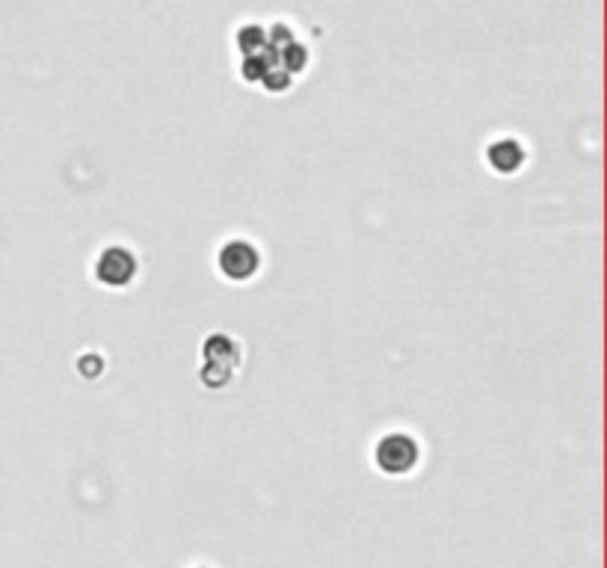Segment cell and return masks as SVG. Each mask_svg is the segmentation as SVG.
Wrapping results in <instances>:
<instances>
[{
    "mask_svg": "<svg viewBox=\"0 0 607 568\" xmlns=\"http://www.w3.org/2000/svg\"><path fill=\"white\" fill-rule=\"evenodd\" d=\"M264 42H267V39H264V30H261L258 24L243 27V30H240V36H237V45L243 48V54H246V57H249V54H258L261 48H267Z\"/></svg>",
    "mask_w": 607,
    "mask_h": 568,
    "instance_id": "obj_6",
    "label": "cell"
},
{
    "mask_svg": "<svg viewBox=\"0 0 607 568\" xmlns=\"http://www.w3.org/2000/svg\"><path fill=\"white\" fill-rule=\"evenodd\" d=\"M205 361L211 364H223V367H237L240 364V344L228 335H211L205 344Z\"/></svg>",
    "mask_w": 607,
    "mask_h": 568,
    "instance_id": "obj_5",
    "label": "cell"
},
{
    "mask_svg": "<svg viewBox=\"0 0 607 568\" xmlns=\"http://www.w3.org/2000/svg\"><path fill=\"white\" fill-rule=\"evenodd\" d=\"M418 456H421V447L406 432H388L385 438H380L374 453L380 471L385 474H409L418 465Z\"/></svg>",
    "mask_w": 607,
    "mask_h": 568,
    "instance_id": "obj_1",
    "label": "cell"
},
{
    "mask_svg": "<svg viewBox=\"0 0 607 568\" xmlns=\"http://www.w3.org/2000/svg\"><path fill=\"white\" fill-rule=\"evenodd\" d=\"M231 376H234V370H231V367H223V364L205 361V367H202V382H205L208 388H223V385L231 382Z\"/></svg>",
    "mask_w": 607,
    "mask_h": 568,
    "instance_id": "obj_7",
    "label": "cell"
},
{
    "mask_svg": "<svg viewBox=\"0 0 607 568\" xmlns=\"http://www.w3.org/2000/svg\"><path fill=\"white\" fill-rule=\"evenodd\" d=\"M486 160H489L492 172H498V175H513V172H519V169L525 166L528 151H525V145L516 140V137H501V140L489 142Z\"/></svg>",
    "mask_w": 607,
    "mask_h": 568,
    "instance_id": "obj_4",
    "label": "cell"
},
{
    "mask_svg": "<svg viewBox=\"0 0 607 568\" xmlns=\"http://www.w3.org/2000/svg\"><path fill=\"white\" fill-rule=\"evenodd\" d=\"M137 276V255L125 246H107L95 258V282L104 287H128Z\"/></svg>",
    "mask_w": 607,
    "mask_h": 568,
    "instance_id": "obj_3",
    "label": "cell"
},
{
    "mask_svg": "<svg viewBox=\"0 0 607 568\" xmlns=\"http://www.w3.org/2000/svg\"><path fill=\"white\" fill-rule=\"evenodd\" d=\"M217 264H220V273L231 282H249L261 270V252L249 240H228L220 249Z\"/></svg>",
    "mask_w": 607,
    "mask_h": 568,
    "instance_id": "obj_2",
    "label": "cell"
}]
</instances>
